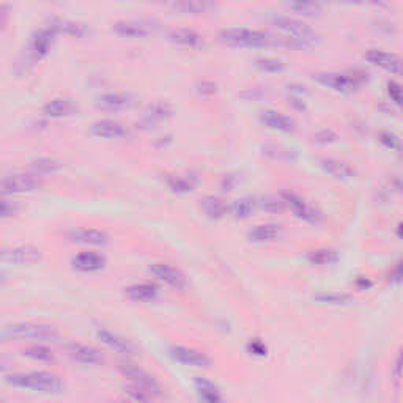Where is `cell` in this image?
<instances>
[{
    "label": "cell",
    "instance_id": "1",
    "mask_svg": "<svg viewBox=\"0 0 403 403\" xmlns=\"http://www.w3.org/2000/svg\"><path fill=\"white\" fill-rule=\"evenodd\" d=\"M59 331L55 327L43 323H15L3 326L0 330V342H25V340H36V342H57Z\"/></svg>",
    "mask_w": 403,
    "mask_h": 403
},
{
    "label": "cell",
    "instance_id": "2",
    "mask_svg": "<svg viewBox=\"0 0 403 403\" xmlns=\"http://www.w3.org/2000/svg\"><path fill=\"white\" fill-rule=\"evenodd\" d=\"M273 25L285 34L283 40L287 41L288 46L296 49H309L318 41V35L311 25L304 21L290 16H274Z\"/></svg>",
    "mask_w": 403,
    "mask_h": 403
},
{
    "label": "cell",
    "instance_id": "3",
    "mask_svg": "<svg viewBox=\"0 0 403 403\" xmlns=\"http://www.w3.org/2000/svg\"><path fill=\"white\" fill-rule=\"evenodd\" d=\"M11 386L38 390L44 394H59L63 389V383L57 375L49 372H27V374H13L5 378Z\"/></svg>",
    "mask_w": 403,
    "mask_h": 403
},
{
    "label": "cell",
    "instance_id": "4",
    "mask_svg": "<svg viewBox=\"0 0 403 403\" xmlns=\"http://www.w3.org/2000/svg\"><path fill=\"white\" fill-rule=\"evenodd\" d=\"M220 40L235 48H268L277 43L276 36L264 30L227 29L220 31Z\"/></svg>",
    "mask_w": 403,
    "mask_h": 403
},
{
    "label": "cell",
    "instance_id": "5",
    "mask_svg": "<svg viewBox=\"0 0 403 403\" xmlns=\"http://www.w3.org/2000/svg\"><path fill=\"white\" fill-rule=\"evenodd\" d=\"M41 186V178L36 174H13L0 180V194L15 195L35 192Z\"/></svg>",
    "mask_w": 403,
    "mask_h": 403
},
{
    "label": "cell",
    "instance_id": "6",
    "mask_svg": "<svg viewBox=\"0 0 403 403\" xmlns=\"http://www.w3.org/2000/svg\"><path fill=\"white\" fill-rule=\"evenodd\" d=\"M281 199L283 202V205L288 206L296 218L304 220L307 224H320L323 220V213L318 211L317 208L309 205L307 202L299 197L298 194L295 192H282Z\"/></svg>",
    "mask_w": 403,
    "mask_h": 403
},
{
    "label": "cell",
    "instance_id": "7",
    "mask_svg": "<svg viewBox=\"0 0 403 403\" xmlns=\"http://www.w3.org/2000/svg\"><path fill=\"white\" fill-rule=\"evenodd\" d=\"M120 370H122L123 376L128 378L132 388L141 389L142 393L148 394L150 397H156L161 394V386L157 384L155 378L148 375L147 372L142 370L141 367H137V365L123 364L120 365Z\"/></svg>",
    "mask_w": 403,
    "mask_h": 403
},
{
    "label": "cell",
    "instance_id": "8",
    "mask_svg": "<svg viewBox=\"0 0 403 403\" xmlns=\"http://www.w3.org/2000/svg\"><path fill=\"white\" fill-rule=\"evenodd\" d=\"M41 260L40 249L34 246H15L0 249V263L5 264H34Z\"/></svg>",
    "mask_w": 403,
    "mask_h": 403
},
{
    "label": "cell",
    "instance_id": "9",
    "mask_svg": "<svg viewBox=\"0 0 403 403\" xmlns=\"http://www.w3.org/2000/svg\"><path fill=\"white\" fill-rule=\"evenodd\" d=\"M65 351L71 361L84 365H99L104 362V356L98 348L92 345L71 342L65 346Z\"/></svg>",
    "mask_w": 403,
    "mask_h": 403
},
{
    "label": "cell",
    "instance_id": "10",
    "mask_svg": "<svg viewBox=\"0 0 403 403\" xmlns=\"http://www.w3.org/2000/svg\"><path fill=\"white\" fill-rule=\"evenodd\" d=\"M150 271H151V274L156 277V279L162 281L164 283L174 287L175 290H185L188 287L186 276L183 274L178 268L172 267V264L153 263L150 267Z\"/></svg>",
    "mask_w": 403,
    "mask_h": 403
},
{
    "label": "cell",
    "instance_id": "11",
    "mask_svg": "<svg viewBox=\"0 0 403 403\" xmlns=\"http://www.w3.org/2000/svg\"><path fill=\"white\" fill-rule=\"evenodd\" d=\"M55 31L50 30L49 27H43L40 30H36L34 35H31L30 46H29V54L34 60H41L49 54V50L52 49L55 43Z\"/></svg>",
    "mask_w": 403,
    "mask_h": 403
},
{
    "label": "cell",
    "instance_id": "12",
    "mask_svg": "<svg viewBox=\"0 0 403 403\" xmlns=\"http://www.w3.org/2000/svg\"><path fill=\"white\" fill-rule=\"evenodd\" d=\"M313 79L317 80L320 85L340 93H351L358 88V80L355 78L340 73H320L315 74Z\"/></svg>",
    "mask_w": 403,
    "mask_h": 403
},
{
    "label": "cell",
    "instance_id": "13",
    "mask_svg": "<svg viewBox=\"0 0 403 403\" xmlns=\"http://www.w3.org/2000/svg\"><path fill=\"white\" fill-rule=\"evenodd\" d=\"M364 59L375 66H380L386 71L393 74H400L402 73V60L399 55L384 52L380 49H369L367 52L364 54Z\"/></svg>",
    "mask_w": 403,
    "mask_h": 403
},
{
    "label": "cell",
    "instance_id": "14",
    "mask_svg": "<svg viewBox=\"0 0 403 403\" xmlns=\"http://www.w3.org/2000/svg\"><path fill=\"white\" fill-rule=\"evenodd\" d=\"M134 104V98L132 94L125 93V92H111L106 94H101L97 99V107L101 111L107 112H120L125 109H129V107Z\"/></svg>",
    "mask_w": 403,
    "mask_h": 403
},
{
    "label": "cell",
    "instance_id": "15",
    "mask_svg": "<svg viewBox=\"0 0 403 403\" xmlns=\"http://www.w3.org/2000/svg\"><path fill=\"white\" fill-rule=\"evenodd\" d=\"M170 356H172L176 362L191 365V367L197 369H208L211 364L210 359H208L204 353L194 348H188V346H174V348H170Z\"/></svg>",
    "mask_w": 403,
    "mask_h": 403
},
{
    "label": "cell",
    "instance_id": "16",
    "mask_svg": "<svg viewBox=\"0 0 403 403\" xmlns=\"http://www.w3.org/2000/svg\"><path fill=\"white\" fill-rule=\"evenodd\" d=\"M174 109L169 103H164V101H157V103L150 104L147 109L143 111L141 117V126L142 128H153L155 125L166 122L170 117H172Z\"/></svg>",
    "mask_w": 403,
    "mask_h": 403
},
{
    "label": "cell",
    "instance_id": "17",
    "mask_svg": "<svg viewBox=\"0 0 403 403\" xmlns=\"http://www.w3.org/2000/svg\"><path fill=\"white\" fill-rule=\"evenodd\" d=\"M97 337L101 340V344L107 345L113 351L122 353V355H134L136 353V346L131 340L118 336V334L106 330V327H97Z\"/></svg>",
    "mask_w": 403,
    "mask_h": 403
},
{
    "label": "cell",
    "instance_id": "18",
    "mask_svg": "<svg viewBox=\"0 0 403 403\" xmlns=\"http://www.w3.org/2000/svg\"><path fill=\"white\" fill-rule=\"evenodd\" d=\"M90 134L101 139H120L128 134V129L117 120H99L90 126Z\"/></svg>",
    "mask_w": 403,
    "mask_h": 403
},
{
    "label": "cell",
    "instance_id": "19",
    "mask_svg": "<svg viewBox=\"0 0 403 403\" xmlns=\"http://www.w3.org/2000/svg\"><path fill=\"white\" fill-rule=\"evenodd\" d=\"M106 257L98 252H80L73 258V268L82 273H97L106 267Z\"/></svg>",
    "mask_w": 403,
    "mask_h": 403
},
{
    "label": "cell",
    "instance_id": "20",
    "mask_svg": "<svg viewBox=\"0 0 403 403\" xmlns=\"http://www.w3.org/2000/svg\"><path fill=\"white\" fill-rule=\"evenodd\" d=\"M68 238L73 243L87 246H104L109 243V235L98 229H76L68 233Z\"/></svg>",
    "mask_w": 403,
    "mask_h": 403
},
{
    "label": "cell",
    "instance_id": "21",
    "mask_svg": "<svg viewBox=\"0 0 403 403\" xmlns=\"http://www.w3.org/2000/svg\"><path fill=\"white\" fill-rule=\"evenodd\" d=\"M260 122L264 126H268L269 129L281 131V132H293L296 128V125L292 118L273 109L263 111L260 113Z\"/></svg>",
    "mask_w": 403,
    "mask_h": 403
},
{
    "label": "cell",
    "instance_id": "22",
    "mask_svg": "<svg viewBox=\"0 0 403 403\" xmlns=\"http://www.w3.org/2000/svg\"><path fill=\"white\" fill-rule=\"evenodd\" d=\"M78 112V106H76L71 99L68 98H54L49 103L44 104L43 113L48 117L60 118V117H71Z\"/></svg>",
    "mask_w": 403,
    "mask_h": 403
},
{
    "label": "cell",
    "instance_id": "23",
    "mask_svg": "<svg viewBox=\"0 0 403 403\" xmlns=\"http://www.w3.org/2000/svg\"><path fill=\"white\" fill-rule=\"evenodd\" d=\"M50 30H54L55 34H65L69 36L76 38H84L88 34V29L85 24L69 21V19H62V17H52L50 19V24L48 25Z\"/></svg>",
    "mask_w": 403,
    "mask_h": 403
},
{
    "label": "cell",
    "instance_id": "24",
    "mask_svg": "<svg viewBox=\"0 0 403 403\" xmlns=\"http://www.w3.org/2000/svg\"><path fill=\"white\" fill-rule=\"evenodd\" d=\"M170 41L178 44L183 48L189 49H200L204 46V38L199 34V31L191 30V29H176L170 31Z\"/></svg>",
    "mask_w": 403,
    "mask_h": 403
},
{
    "label": "cell",
    "instance_id": "25",
    "mask_svg": "<svg viewBox=\"0 0 403 403\" xmlns=\"http://www.w3.org/2000/svg\"><path fill=\"white\" fill-rule=\"evenodd\" d=\"M194 386L202 403H225L216 384H213L210 380H206V378L197 376L194 380Z\"/></svg>",
    "mask_w": 403,
    "mask_h": 403
},
{
    "label": "cell",
    "instance_id": "26",
    "mask_svg": "<svg viewBox=\"0 0 403 403\" xmlns=\"http://www.w3.org/2000/svg\"><path fill=\"white\" fill-rule=\"evenodd\" d=\"M113 31L126 38H143L150 35V25L142 21H118L113 24Z\"/></svg>",
    "mask_w": 403,
    "mask_h": 403
},
{
    "label": "cell",
    "instance_id": "27",
    "mask_svg": "<svg viewBox=\"0 0 403 403\" xmlns=\"http://www.w3.org/2000/svg\"><path fill=\"white\" fill-rule=\"evenodd\" d=\"M320 166L327 175H331L332 178H336V180H350L355 176V169H353L350 164L334 160V157L321 160Z\"/></svg>",
    "mask_w": 403,
    "mask_h": 403
},
{
    "label": "cell",
    "instance_id": "28",
    "mask_svg": "<svg viewBox=\"0 0 403 403\" xmlns=\"http://www.w3.org/2000/svg\"><path fill=\"white\" fill-rule=\"evenodd\" d=\"M282 227L277 224H260L249 230V239L252 243H269L281 238Z\"/></svg>",
    "mask_w": 403,
    "mask_h": 403
},
{
    "label": "cell",
    "instance_id": "29",
    "mask_svg": "<svg viewBox=\"0 0 403 403\" xmlns=\"http://www.w3.org/2000/svg\"><path fill=\"white\" fill-rule=\"evenodd\" d=\"M126 298L136 302H150L155 301L157 296V287L151 285V283H136L125 288Z\"/></svg>",
    "mask_w": 403,
    "mask_h": 403
},
{
    "label": "cell",
    "instance_id": "30",
    "mask_svg": "<svg viewBox=\"0 0 403 403\" xmlns=\"http://www.w3.org/2000/svg\"><path fill=\"white\" fill-rule=\"evenodd\" d=\"M202 211L205 213L206 218L210 219H222L227 213H229V206H227L225 202L216 197V195H208L200 204Z\"/></svg>",
    "mask_w": 403,
    "mask_h": 403
},
{
    "label": "cell",
    "instance_id": "31",
    "mask_svg": "<svg viewBox=\"0 0 403 403\" xmlns=\"http://www.w3.org/2000/svg\"><path fill=\"white\" fill-rule=\"evenodd\" d=\"M22 356L34 359V361H40V362H52L55 359L52 350L40 344L25 346V348L22 350Z\"/></svg>",
    "mask_w": 403,
    "mask_h": 403
},
{
    "label": "cell",
    "instance_id": "32",
    "mask_svg": "<svg viewBox=\"0 0 403 403\" xmlns=\"http://www.w3.org/2000/svg\"><path fill=\"white\" fill-rule=\"evenodd\" d=\"M255 210V202L250 197H241L235 200L230 206V211L233 214V218L236 219H248L250 218V214Z\"/></svg>",
    "mask_w": 403,
    "mask_h": 403
},
{
    "label": "cell",
    "instance_id": "33",
    "mask_svg": "<svg viewBox=\"0 0 403 403\" xmlns=\"http://www.w3.org/2000/svg\"><path fill=\"white\" fill-rule=\"evenodd\" d=\"M307 258L312 264H331L337 260V254L331 249H317L312 250Z\"/></svg>",
    "mask_w": 403,
    "mask_h": 403
},
{
    "label": "cell",
    "instance_id": "34",
    "mask_svg": "<svg viewBox=\"0 0 403 403\" xmlns=\"http://www.w3.org/2000/svg\"><path fill=\"white\" fill-rule=\"evenodd\" d=\"M167 185L174 192H178V194L191 192L194 189V185H192L191 180L185 178V176H178V175H169L167 176Z\"/></svg>",
    "mask_w": 403,
    "mask_h": 403
},
{
    "label": "cell",
    "instance_id": "35",
    "mask_svg": "<svg viewBox=\"0 0 403 403\" xmlns=\"http://www.w3.org/2000/svg\"><path fill=\"white\" fill-rule=\"evenodd\" d=\"M313 299L318 302H323V304H348L351 302V296L346 293H317L313 295Z\"/></svg>",
    "mask_w": 403,
    "mask_h": 403
},
{
    "label": "cell",
    "instance_id": "36",
    "mask_svg": "<svg viewBox=\"0 0 403 403\" xmlns=\"http://www.w3.org/2000/svg\"><path fill=\"white\" fill-rule=\"evenodd\" d=\"M255 66L264 73H281L283 71V68H285V65H283L279 59H274V57H262V59H257Z\"/></svg>",
    "mask_w": 403,
    "mask_h": 403
},
{
    "label": "cell",
    "instance_id": "37",
    "mask_svg": "<svg viewBox=\"0 0 403 403\" xmlns=\"http://www.w3.org/2000/svg\"><path fill=\"white\" fill-rule=\"evenodd\" d=\"M290 8H292L295 13L302 16H318L323 6L320 3L315 2H296V3H290Z\"/></svg>",
    "mask_w": 403,
    "mask_h": 403
},
{
    "label": "cell",
    "instance_id": "38",
    "mask_svg": "<svg viewBox=\"0 0 403 403\" xmlns=\"http://www.w3.org/2000/svg\"><path fill=\"white\" fill-rule=\"evenodd\" d=\"M258 205H260L262 210L268 213H281L283 208H285L281 195L279 197H277V195H263L260 202H258Z\"/></svg>",
    "mask_w": 403,
    "mask_h": 403
},
{
    "label": "cell",
    "instance_id": "39",
    "mask_svg": "<svg viewBox=\"0 0 403 403\" xmlns=\"http://www.w3.org/2000/svg\"><path fill=\"white\" fill-rule=\"evenodd\" d=\"M176 10H181L183 13H191V15H200V13H208L213 5L211 3H205V2H183V3H176L175 5Z\"/></svg>",
    "mask_w": 403,
    "mask_h": 403
},
{
    "label": "cell",
    "instance_id": "40",
    "mask_svg": "<svg viewBox=\"0 0 403 403\" xmlns=\"http://www.w3.org/2000/svg\"><path fill=\"white\" fill-rule=\"evenodd\" d=\"M60 164L55 160H50V157H41L34 162V169L36 175H44V174H54L55 170H59Z\"/></svg>",
    "mask_w": 403,
    "mask_h": 403
},
{
    "label": "cell",
    "instance_id": "41",
    "mask_svg": "<svg viewBox=\"0 0 403 403\" xmlns=\"http://www.w3.org/2000/svg\"><path fill=\"white\" fill-rule=\"evenodd\" d=\"M264 153L271 157H274V160H287V161L293 160V151L283 148L281 145H268V147H264Z\"/></svg>",
    "mask_w": 403,
    "mask_h": 403
},
{
    "label": "cell",
    "instance_id": "42",
    "mask_svg": "<svg viewBox=\"0 0 403 403\" xmlns=\"http://www.w3.org/2000/svg\"><path fill=\"white\" fill-rule=\"evenodd\" d=\"M17 210H19V206H17V204H15V202L0 199V218L15 216Z\"/></svg>",
    "mask_w": 403,
    "mask_h": 403
},
{
    "label": "cell",
    "instance_id": "43",
    "mask_svg": "<svg viewBox=\"0 0 403 403\" xmlns=\"http://www.w3.org/2000/svg\"><path fill=\"white\" fill-rule=\"evenodd\" d=\"M380 142L389 150L399 148V137H397L394 132H390V131L381 132V134H380Z\"/></svg>",
    "mask_w": 403,
    "mask_h": 403
},
{
    "label": "cell",
    "instance_id": "44",
    "mask_svg": "<svg viewBox=\"0 0 403 403\" xmlns=\"http://www.w3.org/2000/svg\"><path fill=\"white\" fill-rule=\"evenodd\" d=\"M388 92H389V97L393 98V101L395 104H400L402 103V87L397 84V82L390 80L388 84Z\"/></svg>",
    "mask_w": 403,
    "mask_h": 403
},
{
    "label": "cell",
    "instance_id": "45",
    "mask_svg": "<svg viewBox=\"0 0 403 403\" xmlns=\"http://www.w3.org/2000/svg\"><path fill=\"white\" fill-rule=\"evenodd\" d=\"M337 139L336 136V132L331 131V129H323V131H320L317 136H315V141H317L318 143H331L334 142Z\"/></svg>",
    "mask_w": 403,
    "mask_h": 403
},
{
    "label": "cell",
    "instance_id": "46",
    "mask_svg": "<svg viewBox=\"0 0 403 403\" xmlns=\"http://www.w3.org/2000/svg\"><path fill=\"white\" fill-rule=\"evenodd\" d=\"M197 92L202 94H214L218 92V85L211 80H202L197 85Z\"/></svg>",
    "mask_w": 403,
    "mask_h": 403
},
{
    "label": "cell",
    "instance_id": "47",
    "mask_svg": "<svg viewBox=\"0 0 403 403\" xmlns=\"http://www.w3.org/2000/svg\"><path fill=\"white\" fill-rule=\"evenodd\" d=\"M238 176L236 175H225L222 181H220V186H222L224 191H233L235 186L238 185Z\"/></svg>",
    "mask_w": 403,
    "mask_h": 403
},
{
    "label": "cell",
    "instance_id": "48",
    "mask_svg": "<svg viewBox=\"0 0 403 403\" xmlns=\"http://www.w3.org/2000/svg\"><path fill=\"white\" fill-rule=\"evenodd\" d=\"M249 351L250 355H258V356H264L267 355V346H264L260 340H252L249 344Z\"/></svg>",
    "mask_w": 403,
    "mask_h": 403
},
{
    "label": "cell",
    "instance_id": "49",
    "mask_svg": "<svg viewBox=\"0 0 403 403\" xmlns=\"http://www.w3.org/2000/svg\"><path fill=\"white\" fill-rule=\"evenodd\" d=\"M400 370H402V356L399 355V356H397V361H395V365H394V378H395L397 383L400 381Z\"/></svg>",
    "mask_w": 403,
    "mask_h": 403
},
{
    "label": "cell",
    "instance_id": "50",
    "mask_svg": "<svg viewBox=\"0 0 403 403\" xmlns=\"http://www.w3.org/2000/svg\"><path fill=\"white\" fill-rule=\"evenodd\" d=\"M5 367H6V365H5V361H3L2 358H0V370H3Z\"/></svg>",
    "mask_w": 403,
    "mask_h": 403
},
{
    "label": "cell",
    "instance_id": "51",
    "mask_svg": "<svg viewBox=\"0 0 403 403\" xmlns=\"http://www.w3.org/2000/svg\"><path fill=\"white\" fill-rule=\"evenodd\" d=\"M0 283H2V279H0Z\"/></svg>",
    "mask_w": 403,
    "mask_h": 403
},
{
    "label": "cell",
    "instance_id": "52",
    "mask_svg": "<svg viewBox=\"0 0 403 403\" xmlns=\"http://www.w3.org/2000/svg\"><path fill=\"white\" fill-rule=\"evenodd\" d=\"M0 403H5V402H0Z\"/></svg>",
    "mask_w": 403,
    "mask_h": 403
}]
</instances>
